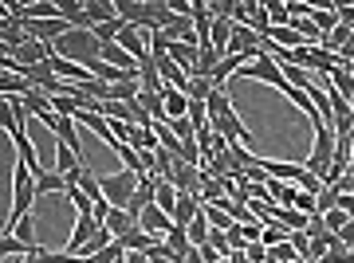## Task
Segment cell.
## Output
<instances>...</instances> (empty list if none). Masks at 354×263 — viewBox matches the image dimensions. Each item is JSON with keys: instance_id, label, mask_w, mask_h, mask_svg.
Wrapping results in <instances>:
<instances>
[{"instance_id": "6da1fadb", "label": "cell", "mask_w": 354, "mask_h": 263, "mask_svg": "<svg viewBox=\"0 0 354 263\" xmlns=\"http://www.w3.org/2000/svg\"><path fill=\"white\" fill-rule=\"evenodd\" d=\"M55 55H64V59L79 63V67H95V63L102 59V43L95 32H87V28H71L59 43H55Z\"/></svg>"}, {"instance_id": "7a4b0ae2", "label": "cell", "mask_w": 354, "mask_h": 263, "mask_svg": "<svg viewBox=\"0 0 354 263\" xmlns=\"http://www.w3.org/2000/svg\"><path fill=\"white\" fill-rule=\"evenodd\" d=\"M311 126H315V146H311V153H307L304 169L327 185V173H330V165H335V146H339V134H335L323 118H311Z\"/></svg>"}, {"instance_id": "3957f363", "label": "cell", "mask_w": 354, "mask_h": 263, "mask_svg": "<svg viewBox=\"0 0 354 263\" xmlns=\"http://www.w3.org/2000/svg\"><path fill=\"white\" fill-rule=\"evenodd\" d=\"M36 173L28 169L24 162H16V169H12V213H8V224H4V236L12 232L24 216H32V204H36Z\"/></svg>"}, {"instance_id": "277c9868", "label": "cell", "mask_w": 354, "mask_h": 263, "mask_svg": "<svg viewBox=\"0 0 354 263\" xmlns=\"http://www.w3.org/2000/svg\"><path fill=\"white\" fill-rule=\"evenodd\" d=\"M138 185H142V177H138V173H130V169H118V173L102 177V197H106L114 208H127V204L134 201Z\"/></svg>"}, {"instance_id": "5b68a950", "label": "cell", "mask_w": 354, "mask_h": 263, "mask_svg": "<svg viewBox=\"0 0 354 263\" xmlns=\"http://www.w3.org/2000/svg\"><path fill=\"white\" fill-rule=\"evenodd\" d=\"M99 220H95V216H75V228H71V240H67V255H71V260H75L79 251L87 248L91 240H95V232H99Z\"/></svg>"}, {"instance_id": "8992f818", "label": "cell", "mask_w": 354, "mask_h": 263, "mask_svg": "<svg viewBox=\"0 0 354 263\" xmlns=\"http://www.w3.org/2000/svg\"><path fill=\"white\" fill-rule=\"evenodd\" d=\"M28 110H32V118H39V122L48 126V134L51 138H55V126H59V114H55V102L48 99V95H44V90H32V95H28Z\"/></svg>"}, {"instance_id": "52a82bcc", "label": "cell", "mask_w": 354, "mask_h": 263, "mask_svg": "<svg viewBox=\"0 0 354 263\" xmlns=\"http://www.w3.org/2000/svg\"><path fill=\"white\" fill-rule=\"evenodd\" d=\"M165 39H169V43H189V48H201V36H197L193 16H174V20L165 24Z\"/></svg>"}, {"instance_id": "ba28073f", "label": "cell", "mask_w": 354, "mask_h": 263, "mask_svg": "<svg viewBox=\"0 0 354 263\" xmlns=\"http://www.w3.org/2000/svg\"><path fill=\"white\" fill-rule=\"evenodd\" d=\"M260 169H264L268 177H279V181H288V185H299L304 181V165H291V162H268V157H260Z\"/></svg>"}, {"instance_id": "9c48e42d", "label": "cell", "mask_w": 354, "mask_h": 263, "mask_svg": "<svg viewBox=\"0 0 354 263\" xmlns=\"http://www.w3.org/2000/svg\"><path fill=\"white\" fill-rule=\"evenodd\" d=\"M59 16H64L71 28H87V32H95V24H91V16H87V0H59Z\"/></svg>"}, {"instance_id": "30bf717a", "label": "cell", "mask_w": 354, "mask_h": 263, "mask_svg": "<svg viewBox=\"0 0 354 263\" xmlns=\"http://www.w3.org/2000/svg\"><path fill=\"white\" fill-rule=\"evenodd\" d=\"M142 228H146L150 236H162V240H165L169 232H174V216L162 213V208L153 204V208H146V213H142Z\"/></svg>"}, {"instance_id": "8fae6325", "label": "cell", "mask_w": 354, "mask_h": 263, "mask_svg": "<svg viewBox=\"0 0 354 263\" xmlns=\"http://www.w3.org/2000/svg\"><path fill=\"white\" fill-rule=\"evenodd\" d=\"M48 63H51V71H55V75L64 79V83H87V79H91L87 67H79V63L64 59V55H51Z\"/></svg>"}, {"instance_id": "7c38bea8", "label": "cell", "mask_w": 354, "mask_h": 263, "mask_svg": "<svg viewBox=\"0 0 354 263\" xmlns=\"http://www.w3.org/2000/svg\"><path fill=\"white\" fill-rule=\"evenodd\" d=\"M201 213H205L201 197H185V193H181V201H177V208H174V224L177 228H189Z\"/></svg>"}, {"instance_id": "4fadbf2b", "label": "cell", "mask_w": 354, "mask_h": 263, "mask_svg": "<svg viewBox=\"0 0 354 263\" xmlns=\"http://www.w3.org/2000/svg\"><path fill=\"white\" fill-rule=\"evenodd\" d=\"M127 146H134L138 153H158L162 150V142H158V130H153V126H134Z\"/></svg>"}, {"instance_id": "5bb4252c", "label": "cell", "mask_w": 354, "mask_h": 263, "mask_svg": "<svg viewBox=\"0 0 354 263\" xmlns=\"http://www.w3.org/2000/svg\"><path fill=\"white\" fill-rule=\"evenodd\" d=\"M138 110L146 114L150 122H169V118H165V95H158V90H142Z\"/></svg>"}, {"instance_id": "9a60e30c", "label": "cell", "mask_w": 354, "mask_h": 263, "mask_svg": "<svg viewBox=\"0 0 354 263\" xmlns=\"http://www.w3.org/2000/svg\"><path fill=\"white\" fill-rule=\"evenodd\" d=\"M165 118L177 122V118H189V95H181L177 87H165Z\"/></svg>"}, {"instance_id": "2e32d148", "label": "cell", "mask_w": 354, "mask_h": 263, "mask_svg": "<svg viewBox=\"0 0 354 263\" xmlns=\"http://www.w3.org/2000/svg\"><path fill=\"white\" fill-rule=\"evenodd\" d=\"M197 51H201V48H189V43H169V59H174L177 67L193 79V75H197Z\"/></svg>"}, {"instance_id": "e0dca14e", "label": "cell", "mask_w": 354, "mask_h": 263, "mask_svg": "<svg viewBox=\"0 0 354 263\" xmlns=\"http://www.w3.org/2000/svg\"><path fill=\"white\" fill-rule=\"evenodd\" d=\"M205 110H209V122H221V118H225V114H232L236 106H232V95H228V90L216 87L213 95L205 99Z\"/></svg>"}, {"instance_id": "ac0fdd59", "label": "cell", "mask_w": 354, "mask_h": 263, "mask_svg": "<svg viewBox=\"0 0 354 263\" xmlns=\"http://www.w3.org/2000/svg\"><path fill=\"white\" fill-rule=\"evenodd\" d=\"M106 228H111L114 240H122L127 232H134V228H138V216L127 213V208H111V216H106Z\"/></svg>"}, {"instance_id": "d6986e66", "label": "cell", "mask_w": 354, "mask_h": 263, "mask_svg": "<svg viewBox=\"0 0 354 263\" xmlns=\"http://www.w3.org/2000/svg\"><path fill=\"white\" fill-rule=\"evenodd\" d=\"M83 165H87V162H83L75 150H67L64 142L55 138V173H64V177H67V173H75V169H83Z\"/></svg>"}, {"instance_id": "ffe728a7", "label": "cell", "mask_w": 354, "mask_h": 263, "mask_svg": "<svg viewBox=\"0 0 354 263\" xmlns=\"http://www.w3.org/2000/svg\"><path fill=\"white\" fill-rule=\"evenodd\" d=\"M36 193H39V197H44V193H67V177L55 173V169H51V173L44 169V173L36 177Z\"/></svg>"}, {"instance_id": "44dd1931", "label": "cell", "mask_w": 354, "mask_h": 263, "mask_svg": "<svg viewBox=\"0 0 354 263\" xmlns=\"http://www.w3.org/2000/svg\"><path fill=\"white\" fill-rule=\"evenodd\" d=\"M0 251H4V263H8V260H28V255H36V248H28L24 240H16V236H4V240H0Z\"/></svg>"}, {"instance_id": "7402d4cb", "label": "cell", "mask_w": 354, "mask_h": 263, "mask_svg": "<svg viewBox=\"0 0 354 263\" xmlns=\"http://www.w3.org/2000/svg\"><path fill=\"white\" fill-rule=\"evenodd\" d=\"M311 20H315V28L323 32V39H327L330 32H335V28L342 24V20H339V12H335V4H330V8H315V12H311Z\"/></svg>"}, {"instance_id": "603a6c76", "label": "cell", "mask_w": 354, "mask_h": 263, "mask_svg": "<svg viewBox=\"0 0 354 263\" xmlns=\"http://www.w3.org/2000/svg\"><path fill=\"white\" fill-rule=\"evenodd\" d=\"M111 244H114V236H111V228L102 224L99 232H95V240H91V244H87V248H83V251H79L75 260H87V255H99V251H102V248H111Z\"/></svg>"}, {"instance_id": "cb8c5ba5", "label": "cell", "mask_w": 354, "mask_h": 263, "mask_svg": "<svg viewBox=\"0 0 354 263\" xmlns=\"http://www.w3.org/2000/svg\"><path fill=\"white\" fill-rule=\"evenodd\" d=\"M177 201H181V193H177V188L169 185V181H158V208H162V213H169V216H174Z\"/></svg>"}, {"instance_id": "d4e9b609", "label": "cell", "mask_w": 354, "mask_h": 263, "mask_svg": "<svg viewBox=\"0 0 354 263\" xmlns=\"http://www.w3.org/2000/svg\"><path fill=\"white\" fill-rule=\"evenodd\" d=\"M268 20H272V28H291V8L283 4V0H268Z\"/></svg>"}, {"instance_id": "484cf974", "label": "cell", "mask_w": 354, "mask_h": 263, "mask_svg": "<svg viewBox=\"0 0 354 263\" xmlns=\"http://www.w3.org/2000/svg\"><path fill=\"white\" fill-rule=\"evenodd\" d=\"M209 236H213V224H209V220H205V213H201V216H197V220L189 224V240H193V248H205V244H209Z\"/></svg>"}, {"instance_id": "4316f807", "label": "cell", "mask_w": 354, "mask_h": 263, "mask_svg": "<svg viewBox=\"0 0 354 263\" xmlns=\"http://www.w3.org/2000/svg\"><path fill=\"white\" fill-rule=\"evenodd\" d=\"M232 28H236L232 20H216V24H213V48H216V51H225V55H228V39H232Z\"/></svg>"}, {"instance_id": "83f0119b", "label": "cell", "mask_w": 354, "mask_h": 263, "mask_svg": "<svg viewBox=\"0 0 354 263\" xmlns=\"http://www.w3.org/2000/svg\"><path fill=\"white\" fill-rule=\"evenodd\" d=\"M169 130L177 134V142H181V146H189V142H197V126H193L189 118H177V122H169Z\"/></svg>"}, {"instance_id": "f1b7e54d", "label": "cell", "mask_w": 354, "mask_h": 263, "mask_svg": "<svg viewBox=\"0 0 354 263\" xmlns=\"http://www.w3.org/2000/svg\"><path fill=\"white\" fill-rule=\"evenodd\" d=\"M8 236L24 240L28 248H39V244H36V224H32V216H24V220H20V224H16L12 232H8Z\"/></svg>"}, {"instance_id": "f546056e", "label": "cell", "mask_w": 354, "mask_h": 263, "mask_svg": "<svg viewBox=\"0 0 354 263\" xmlns=\"http://www.w3.org/2000/svg\"><path fill=\"white\" fill-rule=\"evenodd\" d=\"M216 201H225V185H221V181H205L201 185V204H216Z\"/></svg>"}, {"instance_id": "4dcf8cb0", "label": "cell", "mask_w": 354, "mask_h": 263, "mask_svg": "<svg viewBox=\"0 0 354 263\" xmlns=\"http://www.w3.org/2000/svg\"><path fill=\"white\" fill-rule=\"evenodd\" d=\"M209 12H213L216 20H232V16H236V0H209Z\"/></svg>"}, {"instance_id": "1f68e13d", "label": "cell", "mask_w": 354, "mask_h": 263, "mask_svg": "<svg viewBox=\"0 0 354 263\" xmlns=\"http://www.w3.org/2000/svg\"><path fill=\"white\" fill-rule=\"evenodd\" d=\"M272 255H276L279 263H295V260H299V251H295V244H291V240L276 244V248H272Z\"/></svg>"}, {"instance_id": "d6a6232c", "label": "cell", "mask_w": 354, "mask_h": 263, "mask_svg": "<svg viewBox=\"0 0 354 263\" xmlns=\"http://www.w3.org/2000/svg\"><path fill=\"white\" fill-rule=\"evenodd\" d=\"M351 220H354V216H346L342 208H330V213H327V228L335 232V236H339V232H342L346 224H351Z\"/></svg>"}, {"instance_id": "836d02e7", "label": "cell", "mask_w": 354, "mask_h": 263, "mask_svg": "<svg viewBox=\"0 0 354 263\" xmlns=\"http://www.w3.org/2000/svg\"><path fill=\"white\" fill-rule=\"evenodd\" d=\"M335 12H339V20L354 32V4H335Z\"/></svg>"}, {"instance_id": "e575fe53", "label": "cell", "mask_w": 354, "mask_h": 263, "mask_svg": "<svg viewBox=\"0 0 354 263\" xmlns=\"http://www.w3.org/2000/svg\"><path fill=\"white\" fill-rule=\"evenodd\" d=\"M339 208H342L346 216H354V193H342V197H339Z\"/></svg>"}, {"instance_id": "d590c367", "label": "cell", "mask_w": 354, "mask_h": 263, "mask_svg": "<svg viewBox=\"0 0 354 263\" xmlns=\"http://www.w3.org/2000/svg\"><path fill=\"white\" fill-rule=\"evenodd\" d=\"M339 244H346V248H354V220H351V224H346V228L339 232Z\"/></svg>"}, {"instance_id": "8d00e7d4", "label": "cell", "mask_w": 354, "mask_h": 263, "mask_svg": "<svg viewBox=\"0 0 354 263\" xmlns=\"http://www.w3.org/2000/svg\"><path fill=\"white\" fill-rule=\"evenodd\" d=\"M228 263H252V260H248L244 251H232V255H228Z\"/></svg>"}, {"instance_id": "74e56055", "label": "cell", "mask_w": 354, "mask_h": 263, "mask_svg": "<svg viewBox=\"0 0 354 263\" xmlns=\"http://www.w3.org/2000/svg\"><path fill=\"white\" fill-rule=\"evenodd\" d=\"M8 263H39V255H28V260H8Z\"/></svg>"}, {"instance_id": "f35d334b", "label": "cell", "mask_w": 354, "mask_h": 263, "mask_svg": "<svg viewBox=\"0 0 354 263\" xmlns=\"http://www.w3.org/2000/svg\"><path fill=\"white\" fill-rule=\"evenodd\" d=\"M264 263H279V260H276V255H268V260H264Z\"/></svg>"}, {"instance_id": "ab89813d", "label": "cell", "mask_w": 354, "mask_h": 263, "mask_svg": "<svg viewBox=\"0 0 354 263\" xmlns=\"http://www.w3.org/2000/svg\"><path fill=\"white\" fill-rule=\"evenodd\" d=\"M351 255H354V248H351Z\"/></svg>"}]
</instances>
